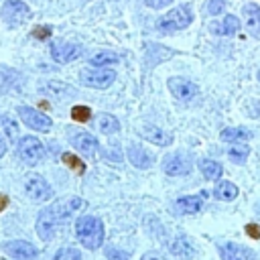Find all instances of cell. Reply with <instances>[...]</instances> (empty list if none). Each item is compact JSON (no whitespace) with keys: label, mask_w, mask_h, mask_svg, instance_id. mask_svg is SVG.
I'll list each match as a JSON object with an SVG mask.
<instances>
[{"label":"cell","mask_w":260,"mask_h":260,"mask_svg":"<svg viewBox=\"0 0 260 260\" xmlns=\"http://www.w3.org/2000/svg\"><path fill=\"white\" fill-rule=\"evenodd\" d=\"M140 134L142 136H146V140H150V142H154V144H158V146H169L171 142H173V138H171V134L169 132H162L160 128H156V126H142L140 128Z\"/></svg>","instance_id":"obj_18"},{"label":"cell","mask_w":260,"mask_h":260,"mask_svg":"<svg viewBox=\"0 0 260 260\" xmlns=\"http://www.w3.org/2000/svg\"><path fill=\"white\" fill-rule=\"evenodd\" d=\"M32 37L39 39V41L49 39V37H51V26H49V24H45V26H37V28L32 30Z\"/></svg>","instance_id":"obj_31"},{"label":"cell","mask_w":260,"mask_h":260,"mask_svg":"<svg viewBox=\"0 0 260 260\" xmlns=\"http://www.w3.org/2000/svg\"><path fill=\"white\" fill-rule=\"evenodd\" d=\"M106 256H108V260H130L128 252H124L120 248H114V246L106 250Z\"/></svg>","instance_id":"obj_30"},{"label":"cell","mask_w":260,"mask_h":260,"mask_svg":"<svg viewBox=\"0 0 260 260\" xmlns=\"http://www.w3.org/2000/svg\"><path fill=\"white\" fill-rule=\"evenodd\" d=\"M24 191H26V195H28L32 201H47V199L53 195L49 183H47L41 175H30V177L26 179V183H24Z\"/></svg>","instance_id":"obj_8"},{"label":"cell","mask_w":260,"mask_h":260,"mask_svg":"<svg viewBox=\"0 0 260 260\" xmlns=\"http://www.w3.org/2000/svg\"><path fill=\"white\" fill-rule=\"evenodd\" d=\"M219 256H221V260H254L252 250L246 246H240L236 242L219 244Z\"/></svg>","instance_id":"obj_13"},{"label":"cell","mask_w":260,"mask_h":260,"mask_svg":"<svg viewBox=\"0 0 260 260\" xmlns=\"http://www.w3.org/2000/svg\"><path fill=\"white\" fill-rule=\"evenodd\" d=\"M98 128L104 132V134H114L120 130V122L112 116V114H100L98 116Z\"/></svg>","instance_id":"obj_24"},{"label":"cell","mask_w":260,"mask_h":260,"mask_svg":"<svg viewBox=\"0 0 260 260\" xmlns=\"http://www.w3.org/2000/svg\"><path fill=\"white\" fill-rule=\"evenodd\" d=\"M0 14H2V18H4L8 24L16 26V24L24 22V20L30 16V8H28L24 2H20V0H8V2L2 6Z\"/></svg>","instance_id":"obj_7"},{"label":"cell","mask_w":260,"mask_h":260,"mask_svg":"<svg viewBox=\"0 0 260 260\" xmlns=\"http://www.w3.org/2000/svg\"><path fill=\"white\" fill-rule=\"evenodd\" d=\"M238 28H240V20H238V16H234V14H228L221 22H211V32H213V35H221V37L234 35Z\"/></svg>","instance_id":"obj_19"},{"label":"cell","mask_w":260,"mask_h":260,"mask_svg":"<svg viewBox=\"0 0 260 260\" xmlns=\"http://www.w3.org/2000/svg\"><path fill=\"white\" fill-rule=\"evenodd\" d=\"M116 73L112 69H102V67H93V69H85L79 73V81L87 87L93 89H106L114 83Z\"/></svg>","instance_id":"obj_4"},{"label":"cell","mask_w":260,"mask_h":260,"mask_svg":"<svg viewBox=\"0 0 260 260\" xmlns=\"http://www.w3.org/2000/svg\"><path fill=\"white\" fill-rule=\"evenodd\" d=\"M142 260H167L165 256H160V254H146Z\"/></svg>","instance_id":"obj_36"},{"label":"cell","mask_w":260,"mask_h":260,"mask_svg":"<svg viewBox=\"0 0 260 260\" xmlns=\"http://www.w3.org/2000/svg\"><path fill=\"white\" fill-rule=\"evenodd\" d=\"M4 250L8 252L10 258L14 260H35L37 258V248L30 242L24 240H12L4 244Z\"/></svg>","instance_id":"obj_12"},{"label":"cell","mask_w":260,"mask_h":260,"mask_svg":"<svg viewBox=\"0 0 260 260\" xmlns=\"http://www.w3.org/2000/svg\"><path fill=\"white\" fill-rule=\"evenodd\" d=\"M248 154H250V148L244 146V142H238L236 146H232V148L228 150V158H230L232 162H236V165H244L246 158H248Z\"/></svg>","instance_id":"obj_25"},{"label":"cell","mask_w":260,"mask_h":260,"mask_svg":"<svg viewBox=\"0 0 260 260\" xmlns=\"http://www.w3.org/2000/svg\"><path fill=\"white\" fill-rule=\"evenodd\" d=\"M246 234L250 238H254V240H260V225L258 223H248L246 225Z\"/></svg>","instance_id":"obj_33"},{"label":"cell","mask_w":260,"mask_h":260,"mask_svg":"<svg viewBox=\"0 0 260 260\" xmlns=\"http://www.w3.org/2000/svg\"><path fill=\"white\" fill-rule=\"evenodd\" d=\"M63 162H65L69 169H73L75 173H79V175L85 171V162H83L79 156L71 154V152H63Z\"/></svg>","instance_id":"obj_27"},{"label":"cell","mask_w":260,"mask_h":260,"mask_svg":"<svg viewBox=\"0 0 260 260\" xmlns=\"http://www.w3.org/2000/svg\"><path fill=\"white\" fill-rule=\"evenodd\" d=\"M193 20V10L189 4H181L173 10H169L160 20H158V30H165V32H177V30H183L191 24Z\"/></svg>","instance_id":"obj_2"},{"label":"cell","mask_w":260,"mask_h":260,"mask_svg":"<svg viewBox=\"0 0 260 260\" xmlns=\"http://www.w3.org/2000/svg\"><path fill=\"white\" fill-rule=\"evenodd\" d=\"M171 252L177 258H191L193 252H195V248H193V244H191V240L187 236H177L171 242Z\"/></svg>","instance_id":"obj_20"},{"label":"cell","mask_w":260,"mask_h":260,"mask_svg":"<svg viewBox=\"0 0 260 260\" xmlns=\"http://www.w3.org/2000/svg\"><path fill=\"white\" fill-rule=\"evenodd\" d=\"M18 116H20V120H22L28 128L39 130V132H49L51 126H53V122H51L49 116L41 114V112L35 110V108H28V106H18Z\"/></svg>","instance_id":"obj_6"},{"label":"cell","mask_w":260,"mask_h":260,"mask_svg":"<svg viewBox=\"0 0 260 260\" xmlns=\"http://www.w3.org/2000/svg\"><path fill=\"white\" fill-rule=\"evenodd\" d=\"M126 154H128V160H130L134 167H138V169H148V167L154 162L152 154H150L144 146H140V144H130V146L126 148Z\"/></svg>","instance_id":"obj_17"},{"label":"cell","mask_w":260,"mask_h":260,"mask_svg":"<svg viewBox=\"0 0 260 260\" xmlns=\"http://www.w3.org/2000/svg\"><path fill=\"white\" fill-rule=\"evenodd\" d=\"M16 152L20 156V160H24L26 165H37L43 154H45V146L41 144L39 138L35 136H22L18 140V146H16Z\"/></svg>","instance_id":"obj_5"},{"label":"cell","mask_w":260,"mask_h":260,"mask_svg":"<svg viewBox=\"0 0 260 260\" xmlns=\"http://www.w3.org/2000/svg\"><path fill=\"white\" fill-rule=\"evenodd\" d=\"M162 171L169 177H179V175H187L191 171V160L185 154L173 152L162 160Z\"/></svg>","instance_id":"obj_11"},{"label":"cell","mask_w":260,"mask_h":260,"mask_svg":"<svg viewBox=\"0 0 260 260\" xmlns=\"http://www.w3.org/2000/svg\"><path fill=\"white\" fill-rule=\"evenodd\" d=\"M71 118H73V122H87L91 118V110L87 106H73Z\"/></svg>","instance_id":"obj_29"},{"label":"cell","mask_w":260,"mask_h":260,"mask_svg":"<svg viewBox=\"0 0 260 260\" xmlns=\"http://www.w3.org/2000/svg\"><path fill=\"white\" fill-rule=\"evenodd\" d=\"M53 260H81V252L77 248H61L57 250Z\"/></svg>","instance_id":"obj_28"},{"label":"cell","mask_w":260,"mask_h":260,"mask_svg":"<svg viewBox=\"0 0 260 260\" xmlns=\"http://www.w3.org/2000/svg\"><path fill=\"white\" fill-rule=\"evenodd\" d=\"M167 85H169L171 93L181 102H189L197 93V85L187 77H171L167 81Z\"/></svg>","instance_id":"obj_9"},{"label":"cell","mask_w":260,"mask_h":260,"mask_svg":"<svg viewBox=\"0 0 260 260\" xmlns=\"http://www.w3.org/2000/svg\"><path fill=\"white\" fill-rule=\"evenodd\" d=\"M75 234L87 250H98L104 244V223L93 215H83L75 221Z\"/></svg>","instance_id":"obj_1"},{"label":"cell","mask_w":260,"mask_h":260,"mask_svg":"<svg viewBox=\"0 0 260 260\" xmlns=\"http://www.w3.org/2000/svg\"><path fill=\"white\" fill-rule=\"evenodd\" d=\"M199 171H201L203 177L209 179V181H217V179L223 175V167H221L217 160H213V158H201V160H199Z\"/></svg>","instance_id":"obj_21"},{"label":"cell","mask_w":260,"mask_h":260,"mask_svg":"<svg viewBox=\"0 0 260 260\" xmlns=\"http://www.w3.org/2000/svg\"><path fill=\"white\" fill-rule=\"evenodd\" d=\"M6 152V142H4V138H2V134H0V156Z\"/></svg>","instance_id":"obj_37"},{"label":"cell","mask_w":260,"mask_h":260,"mask_svg":"<svg viewBox=\"0 0 260 260\" xmlns=\"http://www.w3.org/2000/svg\"><path fill=\"white\" fill-rule=\"evenodd\" d=\"M223 8H225V0H209V4H207L209 14H219Z\"/></svg>","instance_id":"obj_32"},{"label":"cell","mask_w":260,"mask_h":260,"mask_svg":"<svg viewBox=\"0 0 260 260\" xmlns=\"http://www.w3.org/2000/svg\"><path fill=\"white\" fill-rule=\"evenodd\" d=\"M69 142H71L79 152H83V154H93V152L98 150V138H93L89 132H81V130L71 132Z\"/></svg>","instance_id":"obj_16"},{"label":"cell","mask_w":260,"mask_h":260,"mask_svg":"<svg viewBox=\"0 0 260 260\" xmlns=\"http://www.w3.org/2000/svg\"><path fill=\"white\" fill-rule=\"evenodd\" d=\"M258 77H260V73H258Z\"/></svg>","instance_id":"obj_38"},{"label":"cell","mask_w":260,"mask_h":260,"mask_svg":"<svg viewBox=\"0 0 260 260\" xmlns=\"http://www.w3.org/2000/svg\"><path fill=\"white\" fill-rule=\"evenodd\" d=\"M201 207H203V197L201 195H185V197H179L175 201L173 211L175 213H181V215H193Z\"/></svg>","instance_id":"obj_14"},{"label":"cell","mask_w":260,"mask_h":260,"mask_svg":"<svg viewBox=\"0 0 260 260\" xmlns=\"http://www.w3.org/2000/svg\"><path fill=\"white\" fill-rule=\"evenodd\" d=\"M116 61H118V55H116V53H110V51H104V53H95V55L89 59V63H91L93 67H104V65L116 63Z\"/></svg>","instance_id":"obj_26"},{"label":"cell","mask_w":260,"mask_h":260,"mask_svg":"<svg viewBox=\"0 0 260 260\" xmlns=\"http://www.w3.org/2000/svg\"><path fill=\"white\" fill-rule=\"evenodd\" d=\"M213 195L221 201H232L238 197V187L232 183V181H221L215 189H213Z\"/></svg>","instance_id":"obj_23"},{"label":"cell","mask_w":260,"mask_h":260,"mask_svg":"<svg viewBox=\"0 0 260 260\" xmlns=\"http://www.w3.org/2000/svg\"><path fill=\"white\" fill-rule=\"evenodd\" d=\"M219 138H221L223 142H246V140L252 138V132H250L248 128H244V126H238V128H225V130H221Z\"/></svg>","instance_id":"obj_22"},{"label":"cell","mask_w":260,"mask_h":260,"mask_svg":"<svg viewBox=\"0 0 260 260\" xmlns=\"http://www.w3.org/2000/svg\"><path fill=\"white\" fill-rule=\"evenodd\" d=\"M244 26L254 37L260 39V6L258 4H244Z\"/></svg>","instance_id":"obj_15"},{"label":"cell","mask_w":260,"mask_h":260,"mask_svg":"<svg viewBox=\"0 0 260 260\" xmlns=\"http://www.w3.org/2000/svg\"><path fill=\"white\" fill-rule=\"evenodd\" d=\"M144 2H146V6H150V8H165V6L173 4L175 0H144Z\"/></svg>","instance_id":"obj_34"},{"label":"cell","mask_w":260,"mask_h":260,"mask_svg":"<svg viewBox=\"0 0 260 260\" xmlns=\"http://www.w3.org/2000/svg\"><path fill=\"white\" fill-rule=\"evenodd\" d=\"M6 207H8V195L0 193V211H4Z\"/></svg>","instance_id":"obj_35"},{"label":"cell","mask_w":260,"mask_h":260,"mask_svg":"<svg viewBox=\"0 0 260 260\" xmlns=\"http://www.w3.org/2000/svg\"><path fill=\"white\" fill-rule=\"evenodd\" d=\"M63 215L59 211V205H51V207H45L41 213H39V219H37V234L41 240H51L59 228V223H63Z\"/></svg>","instance_id":"obj_3"},{"label":"cell","mask_w":260,"mask_h":260,"mask_svg":"<svg viewBox=\"0 0 260 260\" xmlns=\"http://www.w3.org/2000/svg\"><path fill=\"white\" fill-rule=\"evenodd\" d=\"M79 55H81V47L75 45V43H63V41H59V43H53L51 45V57L57 63H71Z\"/></svg>","instance_id":"obj_10"}]
</instances>
